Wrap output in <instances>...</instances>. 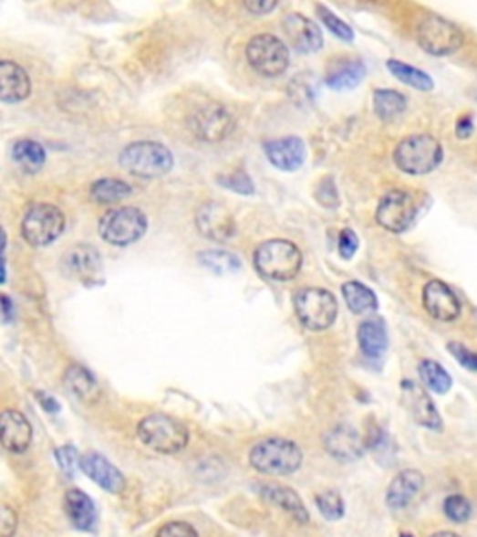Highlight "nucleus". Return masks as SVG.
<instances>
[{
  "label": "nucleus",
  "mask_w": 477,
  "mask_h": 537,
  "mask_svg": "<svg viewBox=\"0 0 477 537\" xmlns=\"http://www.w3.org/2000/svg\"><path fill=\"white\" fill-rule=\"evenodd\" d=\"M254 267L267 280L285 282L300 273L302 252L287 239H269L255 248Z\"/></svg>",
  "instance_id": "obj_1"
},
{
  "label": "nucleus",
  "mask_w": 477,
  "mask_h": 537,
  "mask_svg": "<svg viewBox=\"0 0 477 537\" xmlns=\"http://www.w3.org/2000/svg\"><path fill=\"white\" fill-rule=\"evenodd\" d=\"M444 161V148L439 139L427 132L410 134L394 150L396 166L409 175H425L435 172Z\"/></svg>",
  "instance_id": "obj_2"
},
{
  "label": "nucleus",
  "mask_w": 477,
  "mask_h": 537,
  "mask_svg": "<svg viewBox=\"0 0 477 537\" xmlns=\"http://www.w3.org/2000/svg\"><path fill=\"white\" fill-rule=\"evenodd\" d=\"M248 461L262 474L287 476L300 469L302 450L287 438H265L252 448Z\"/></svg>",
  "instance_id": "obj_3"
},
{
  "label": "nucleus",
  "mask_w": 477,
  "mask_h": 537,
  "mask_svg": "<svg viewBox=\"0 0 477 537\" xmlns=\"http://www.w3.org/2000/svg\"><path fill=\"white\" fill-rule=\"evenodd\" d=\"M137 435L150 450L164 456L178 454L189 444V429L168 415H150L142 418Z\"/></svg>",
  "instance_id": "obj_4"
},
{
  "label": "nucleus",
  "mask_w": 477,
  "mask_h": 537,
  "mask_svg": "<svg viewBox=\"0 0 477 537\" xmlns=\"http://www.w3.org/2000/svg\"><path fill=\"white\" fill-rule=\"evenodd\" d=\"M293 304L302 327L312 332H321L330 329L337 318V300L327 290H319V288L300 290L298 293H295Z\"/></svg>",
  "instance_id": "obj_5"
},
{
  "label": "nucleus",
  "mask_w": 477,
  "mask_h": 537,
  "mask_svg": "<svg viewBox=\"0 0 477 537\" xmlns=\"http://www.w3.org/2000/svg\"><path fill=\"white\" fill-rule=\"evenodd\" d=\"M119 164L125 172L137 177L153 179L168 174L173 166L171 152L159 142H135L119 153Z\"/></svg>",
  "instance_id": "obj_6"
},
{
  "label": "nucleus",
  "mask_w": 477,
  "mask_h": 537,
  "mask_svg": "<svg viewBox=\"0 0 477 537\" xmlns=\"http://www.w3.org/2000/svg\"><path fill=\"white\" fill-rule=\"evenodd\" d=\"M416 39L425 53L432 57H450L462 47L464 34L450 19L429 14L420 21L416 28Z\"/></svg>",
  "instance_id": "obj_7"
},
{
  "label": "nucleus",
  "mask_w": 477,
  "mask_h": 537,
  "mask_svg": "<svg viewBox=\"0 0 477 537\" xmlns=\"http://www.w3.org/2000/svg\"><path fill=\"white\" fill-rule=\"evenodd\" d=\"M148 230V218L137 207L110 209L99 222L101 237L114 247H127L142 239Z\"/></svg>",
  "instance_id": "obj_8"
},
{
  "label": "nucleus",
  "mask_w": 477,
  "mask_h": 537,
  "mask_svg": "<svg viewBox=\"0 0 477 537\" xmlns=\"http://www.w3.org/2000/svg\"><path fill=\"white\" fill-rule=\"evenodd\" d=\"M66 226L64 213L51 204L32 205L21 224L23 237L34 247H47L55 243Z\"/></svg>",
  "instance_id": "obj_9"
},
{
  "label": "nucleus",
  "mask_w": 477,
  "mask_h": 537,
  "mask_svg": "<svg viewBox=\"0 0 477 537\" xmlns=\"http://www.w3.org/2000/svg\"><path fill=\"white\" fill-rule=\"evenodd\" d=\"M420 213V202L410 191H389L382 196L377 207L378 226L392 234L407 232Z\"/></svg>",
  "instance_id": "obj_10"
},
{
  "label": "nucleus",
  "mask_w": 477,
  "mask_h": 537,
  "mask_svg": "<svg viewBox=\"0 0 477 537\" xmlns=\"http://www.w3.org/2000/svg\"><path fill=\"white\" fill-rule=\"evenodd\" d=\"M250 66L264 77H278L289 68L287 45L273 34H259L246 45Z\"/></svg>",
  "instance_id": "obj_11"
},
{
  "label": "nucleus",
  "mask_w": 477,
  "mask_h": 537,
  "mask_svg": "<svg viewBox=\"0 0 477 537\" xmlns=\"http://www.w3.org/2000/svg\"><path fill=\"white\" fill-rule=\"evenodd\" d=\"M189 127L194 137L203 142H219L233 129V118L219 103H207L194 111L189 118Z\"/></svg>",
  "instance_id": "obj_12"
},
{
  "label": "nucleus",
  "mask_w": 477,
  "mask_h": 537,
  "mask_svg": "<svg viewBox=\"0 0 477 537\" xmlns=\"http://www.w3.org/2000/svg\"><path fill=\"white\" fill-rule=\"evenodd\" d=\"M196 228L203 237L216 243L230 241L237 232L233 215L221 202H205L198 207Z\"/></svg>",
  "instance_id": "obj_13"
},
{
  "label": "nucleus",
  "mask_w": 477,
  "mask_h": 537,
  "mask_svg": "<svg viewBox=\"0 0 477 537\" xmlns=\"http://www.w3.org/2000/svg\"><path fill=\"white\" fill-rule=\"evenodd\" d=\"M423 308L437 321L450 323L461 316V300L457 293L442 280H430L423 288Z\"/></svg>",
  "instance_id": "obj_14"
},
{
  "label": "nucleus",
  "mask_w": 477,
  "mask_h": 537,
  "mask_svg": "<svg viewBox=\"0 0 477 537\" xmlns=\"http://www.w3.org/2000/svg\"><path fill=\"white\" fill-rule=\"evenodd\" d=\"M62 268L67 277L90 284L101 273V256L90 245H75L64 254Z\"/></svg>",
  "instance_id": "obj_15"
},
{
  "label": "nucleus",
  "mask_w": 477,
  "mask_h": 537,
  "mask_svg": "<svg viewBox=\"0 0 477 537\" xmlns=\"http://www.w3.org/2000/svg\"><path fill=\"white\" fill-rule=\"evenodd\" d=\"M284 32L296 53H317L323 47V34L319 26L300 14H289L284 19Z\"/></svg>",
  "instance_id": "obj_16"
},
{
  "label": "nucleus",
  "mask_w": 477,
  "mask_h": 537,
  "mask_svg": "<svg viewBox=\"0 0 477 537\" xmlns=\"http://www.w3.org/2000/svg\"><path fill=\"white\" fill-rule=\"evenodd\" d=\"M401 386H403V399L407 403V409L412 415L414 422L427 429H435V431L442 429L441 415L435 407V403H432L430 397L427 395V392L412 381H405Z\"/></svg>",
  "instance_id": "obj_17"
},
{
  "label": "nucleus",
  "mask_w": 477,
  "mask_h": 537,
  "mask_svg": "<svg viewBox=\"0 0 477 537\" xmlns=\"http://www.w3.org/2000/svg\"><path fill=\"white\" fill-rule=\"evenodd\" d=\"M80 470L88 476L94 483H98L101 489L112 492V495H119L125 487L123 474L101 454H86L80 459Z\"/></svg>",
  "instance_id": "obj_18"
},
{
  "label": "nucleus",
  "mask_w": 477,
  "mask_h": 537,
  "mask_svg": "<svg viewBox=\"0 0 477 537\" xmlns=\"http://www.w3.org/2000/svg\"><path fill=\"white\" fill-rule=\"evenodd\" d=\"M0 442L10 454H25L32 444L30 422L19 411H5L0 420Z\"/></svg>",
  "instance_id": "obj_19"
},
{
  "label": "nucleus",
  "mask_w": 477,
  "mask_h": 537,
  "mask_svg": "<svg viewBox=\"0 0 477 537\" xmlns=\"http://www.w3.org/2000/svg\"><path fill=\"white\" fill-rule=\"evenodd\" d=\"M327 452L339 461H355L362 456L366 444L351 426H336L325 437Z\"/></svg>",
  "instance_id": "obj_20"
},
{
  "label": "nucleus",
  "mask_w": 477,
  "mask_h": 537,
  "mask_svg": "<svg viewBox=\"0 0 477 537\" xmlns=\"http://www.w3.org/2000/svg\"><path fill=\"white\" fill-rule=\"evenodd\" d=\"M265 153L269 161L284 172H295L306 159V146L298 137H285L271 141L265 144Z\"/></svg>",
  "instance_id": "obj_21"
},
{
  "label": "nucleus",
  "mask_w": 477,
  "mask_h": 537,
  "mask_svg": "<svg viewBox=\"0 0 477 537\" xmlns=\"http://www.w3.org/2000/svg\"><path fill=\"white\" fill-rule=\"evenodd\" d=\"M423 487V474L414 469L399 472L386 490V504L392 510L407 508Z\"/></svg>",
  "instance_id": "obj_22"
},
{
  "label": "nucleus",
  "mask_w": 477,
  "mask_h": 537,
  "mask_svg": "<svg viewBox=\"0 0 477 537\" xmlns=\"http://www.w3.org/2000/svg\"><path fill=\"white\" fill-rule=\"evenodd\" d=\"M0 82H3V90H0L3 103H19L30 96L32 82L26 71L16 62H0Z\"/></svg>",
  "instance_id": "obj_23"
},
{
  "label": "nucleus",
  "mask_w": 477,
  "mask_h": 537,
  "mask_svg": "<svg viewBox=\"0 0 477 537\" xmlns=\"http://www.w3.org/2000/svg\"><path fill=\"white\" fill-rule=\"evenodd\" d=\"M64 508H66V513H67L71 524L77 530H82V532L94 530V526L98 522V510H96L94 500L86 495L84 490H80V489L67 490L66 497H64Z\"/></svg>",
  "instance_id": "obj_24"
},
{
  "label": "nucleus",
  "mask_w": 477,
  "mask_h": 537,
  "mask_svg": "<svg viewBox=\"0 0 477 537\" xmlns=\"http://www.w3.org/2000/svg\"><path fill=\"white\" fill-rule=\"evenodd\" d=\"M262 495L273 502L275 506H278L280 510L287 511L295 521L298 522H308L310 515L306 511V506L305 502H302V499L296 495V492L285 485H276V483H271V485H264L262 487Z\"/></svg>",
  "instance_id": "obj_25"
},
{
  "label": "nucleus",
  "mask_w": 477,
  "mask_h": 537,
  "mask_svg": "<svg viewBox=\"0 0 477 537\" xmlns=\"http://www.w3.org/2000/svg\"><path fill=\"white\" fill-rule=\"evenodd\" d=\"M358 343L364 356L371 358V361H378L384 356L388 349V334L384 321L378 318L368 320L358 327Z\"/></svg>",
  "instance_id": "obj_26"
},
{
  "label": "nucleus",
  "mask_w": 477,
  "mask_h": 537,
  "mask_svg": "<svg viewBox=\"0 0 477 537\" xmlns=\"http://www.w3.org/2000/svg\"><path fill=\"white\" fill-rule=\"evenodd\" d=\"M64 384L77 399L84 403H96L101 395L99 384L94 375L82 366H69L64 375Z\"/></svg>",
  "instance_id": "obj_27"
},
{
  "label": "nucleus",
  "mask_w": 477,
  "mask_h": 537,
  "mask_svg": "<svg viewBox=\"0 0 477 537\" xmlns=\"http://www.w3.org/2000/svg\"><path fill=\"white\" fill-rule=\"evenodd\" d=\"M373 109L382 121H392L407 111V98L398 90L378 88L373 94Z\"/></svg>",
  "instance_id": "obj_28"
},
{
  "label": "nucleus",
  "mask_w": 477,
  "mask_h": 537,
  "mask_svg": "<svg viewBox=\"0 0 477 537\" xmlns=\"http://www.w3.org/2000/svg\"><path fill=\"white\" fill-rule=\"evenodd\" d=\"M341 293L347 306H349V310L357 313V316H364V313H371L378 308L377 295L362 282L353 280V282L343 284Z\"/></svg>",
  "instance_id": "obj_29"
},
{
  "label": "nucleus",
  "mask_w": 477,
  "mask_h": 537,
  "mask_svg": "<svg viewBox=\"0 0 477 537\" xmlns=\"http://www.w3.org/2000/svg\"><path fill=\"white\" fill-rule=\"evenodd\" d=\"M386 68L398 80H401L403 84H407L414 90H420V92H430V90L435 88V80H432V77L429 73H425L423 69H418L414 66H409L401 60H388Z\"/></svg>",
  "instance_id": "obj_30"
},
{
  "label": "nucleus",
  "mask_w": 477,
  "mask_h": 537,
  "mask_svg": "<svg viewBox=\"0 0 477 537\" xmlns=\"http://www.w3.org/2000/svg\"><path fill=\"white\" fill-rule=\"evenodd\" d=\"M14 159L26 174H36L46 164L47 153L39 142L25 139L14 146Z\"/></svg>",
  "instance_id": "obj_31"
},
{
  "label": "nucleus",
  "mask_w": 477,
  "mask_h": 537,
  "mask_svg": "<svg viewBox=\"0 0 477 537\" xmlns=\"http://www.w3.org/2000/svg\"><path fill=\"white\" fill-rule=\"evenodd\" d=\"M129 195H131V187L121 182V179L114 177H101L90 187V198L98 204H116Z\"/></svg>",
  "instance_id": "obj_32"
},
{
  "label": "nucleus",
  "mask_w": 477,
  "mask_h": 537,
  "mask_svg": "<svg viewBox=\"0 0 477 537\" xmlns=\"http://www.w3.org/2000/svg\"><path fill=\"white\" fill-rule=\"evenodd\" d=\"M198 261L214 275H235L241 271V259L224 250H205L198 256Z\"/></svg>",
  "instance_id": "obj_33"
},
{
  "label": "nucleus",
  "mask_w": 477,
  "mask_h": 537,
  "mask_svg": "<svg viewBox=\"0 0 477 537\" xmlns=\"http://www.w3.org/2000/svg\"><path fill=\"white\" fill-rule=\"evenodd\" d=\"M418 372H420L423 384L435 394H448L453 384L451 375L446 372V368L435 361H429V358H425V361L420 363Z\"/></svg>",
  "instance_id": "obj_34"
},
{
  "label": "nucleus",
  "mask_w": 477,
  "mask_h": 537,
  "mask_svg": "<svg viewBox=\"0 0 477 537\" xmlns=\"http://www.w3.org/2000/svg\"><path fill=\"white\" fill-rule=\"evenodd\" d=\"M366 77V66L360 60L347 62L327 77V86L332 90H351Z\"/></svg>",
  "instance_id": "obj_35"
},
{
  "label": "nucleus",
  "mask_w": 477,
  "mask_h": 537,
  "mask_svg": "<svg viewBox=\"0 0 477 537\" xmlns=\"http://www.w3.org/2000/svg\"><path fill=\"white\" fill-rule=\"evenodd\" d=\"M316 504L319 513L327 521H339L345 513V504L337 490H325L316 497Z\"/></svg>",
  "instance_id": "obj_36"
},
{
  "label": "nucleus",
  "mask_w": 477,
  "mask_h": 537,
  "mask_svg": "<svg viewBox=\"0 0 477 537\" xmlns=\"http://www.w3.org/2000/svg\"><path fill=\"white\" fill-rule=\"evenodd\" d=\"M317 14H319V17H321V21L327 25V28L334 34V36H337L339 39H343V41H353L355 39V32H353V28L347 25V23H343L334 12H330L328 8H325V6H317Z\"/></svg>",
  "instance_id": "obj_37"
},
{
  "label": "nucleus",
  "mask_w": 477,
  "mask_h": 537,
  "mask_svg": "<svg viewBox=\"0 0 477 537\" xmlns=\"http://www.w3.org/2000/svg\"><path fill=\"white\" fill-rule=\"evenodd\" d=\"M219 185H223V187H226V189H230L233 193H239L243 196H252L255 193L252 179L244 172H232V174L221 175L219 177Z\"/></svg>",
  "instance_id": "obj_38"
},
{
  "label": "nucleus",
  "mask_w": 477,
  "mask_h": 537,
  "mask_svg": "<svg viewBox=\"0 0 477 537\" xmlns=\"http://www.w3.org/2000/svg\"><path fill=\"white\" fill-rule=\"evenodd\" d=\"M444 513H446V517L450 521L462 524V522H466L470 519L472 506H470V502L464 497L451 495V497H448L444 500Z\"/></svg>",
  "instance_id": "obj_39"
},
{
  "label": "nucleus",
  "mask_w": 477,
  "mask_h": 537,
  "mask_svg": "<svg viewBox=\"0 0 477 537\" xmlns=\"http://www.w3.org/2000/svg\"><path fill=\"white\" fill-rule=\"evenodd\" d=\"M448 351L451 353V356H455V361L468 372H475L477 374V353L468 349L466 345L459 343V342H450L448 343Z\"/></svg>",
  "instance_id": "obj_40"
},
{
  "label": "nucleus",
  "mask_w": 477,
  "mask_h": 537,
  "mask_svg": "<svg viewBox=\"0 0 477 537\" xmlns=\"http://www.w3.org/2000/svg\"><path fill=\"white\" fill-rule=\"evenodd\" d=\"M55 458H57L58 467H60L67 476H73V474L77 472V469H80V459H82V458H78V452L75 450L73 446H62V448H57Z\"/></svg>",
  "instance_id": "obj_41"
},
{
  "label": "nucleus",
  "mask_w": 477,
  "mask_h": 537,
  "mask_svg": "<svg viewBox=\"0 0 477 537\" xmlns=\"http://www.w3.org/2000/svg\"><path fill=\"white\" fill-rule=\"evenodd\" d=\"M155 537H198V532L194 526L183 521H171L159 528Z\"/></svg>",
  "instance_id": "obj_42"
},
{
  "label": "nucleus",
  "mask_w": 477,
  "mask_h": 537,
  "mask_svg": "<svg viewBox=\"0 0 477 537\" xmlns=\"http://www.w3.org/2000/svg\"><path fill=\"white\" fill-rule=\"evenodd\" d=\"M358 236L353 230H343L339 234V254L345 259H351L355 256V252L358 250Z\"/></svg>",
  "instance_id": "obj_43"
},
{
  "label": "nucleus",
  "mask_w": 477,
  "mask_h": 537,
  "mask_svg": "<svg viewBox=\"0 0 477 537\" xmlns=\"http://www.w3.org/2000/svg\"><path fill=\"white\" fill-rule=\"evenodd\" d=\"M17 530V513L10 508H3V537H14Z\"/></svg>",
  "instance_id": "obj_44"
},
{
  "label": "nucleus",
  "mask_w": 477,
  "mask_h": 537,
  "mask_svg": "<svg viewBox=\"0 0 477 537\" xmlns=\"http://www.w3.org/2000/svg\"><path fill=\"white\" fill-rule=\"evenodd\" d=\"M244 8L254 16H265L276 10L278 3H275V0H254V3H246Z\"/></svg>",
  "instance_id": "obj_45"
},
{
  "label": "nucleus",
  "mask_w": 477,
  "mask_h": 537,
  "mask_svg": "<svg viewBox=\"0 0 477 537\" xmlns=\"http://www.w3.org/2000/svg\"><path fill=\"white\" fill-rule=\"evenodd\" d=\"M457 134H459V139H462V141H466V139H470L472 134H473V116L472 114H466V116H461L459 120H457Z\"/></svg>",
  "instance_id": "obj_46"
},
{
  "label": "nucleus",
  "mask_w": 477,
  "mask_h": 537,
  "mask_svg": "<svg viewBox=\"0 0 477 537\" xmlns=\"http://www.w3.org/2000/svg\"><path fill=\"white\" fill-rule=\"evenodd\" d=\"M36 397L39 399L43 411H47V413H58V411H60L58 401H57L53 395H49V394H46V392H36Z\"/></svg>",
  "instance_id": "obj_47"
},
{
  "label": "nucleus",
  "mask_w": 477,
  "mask_h": 537,
  "mask_svg": "<svg viewBox=\"0 0 477 537\" xmlns=\"http://www.w3.org/2000/svg\"><path fill=\"white\" fill-rule=\"evenodd\" d=\"M14 318H16V306L12 304L8 295H3V321L12 323Z\"/></svg>",
  "instance_id": "obj_48"
},
{
  "label": "nucleus",
  "mask_w": 477,
  "mask_h": 537,
  "mask_svg": "<svg viewBox=\"0 0 477 537\" xmlns=\"http://www.w3.org/2000/svg\"><path fill=\"white\" fill-rule=\"evenodd\" d=\"M430 537H461V535L455 532H437V533H432Z\"/></svg>",
  "instance_id": "obj_49"
},
{
  "label": "nucleus",
  "mask_w": 477,
  "mask_h": 537,
  "mask_svg": "<svg viewBox=\"0 0 477 537\" xmlns=\"http://www.w3.org/2000/svg\"><path fill=\"white\" fill-rule=\"evenodd\" d=\"M399 537H414V535H412V533H401Z\"/></svg>",
  "instance_id": "obj_50"
}]
</instances>
